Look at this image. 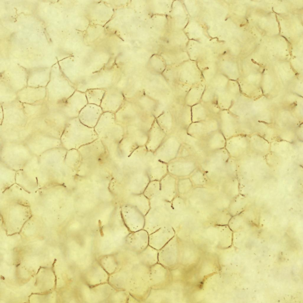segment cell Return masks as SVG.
<instances>
[{"label": "cell", "mask_w": 303, "mask_h": 303, "mask_svg": "<svg viewBox=\"0 0 303 303\" xmlns=\"http://www.w3.org/2000/svg\"><path fill=\"white\" fill-rule=\"evenodd\" d=\"M175 232L170 225L164 226L149 235V245L159 250L175 236Z\"/></svg>", "instance_id": "4"}, {"label": "cell", "mask_w": 303, "mask_h": 303, "mask_svg": "<svg viewBox=\"0 0 303 303\" xmlns=\"http://www.w3.org/2000/svg\"><path fill=\"white\" fill-rule=\"evenodd\" d=\"M138 261L149 267L158 262V250L148 245L137 255Z\"/></svg>", "instance_id": "10"}, {"label": "cell", "mask_w": 303, "mask_h": 303, "mask_svg": "<svg viewBox=\"0 0 303 303\" xmlns=\"http://www.w3.org/2000/svg\"><path fill=\"white\" fill-rule=\"evenodd\" d=\"M177 244L175 236L165 245L158 250V262L166 267L170 269L176 261Z\"/></svg>", "instance_id": "3"}, {"label": "cell", "mask_w": 303, "mask_h": 303, "mask_svg": "<svg viewBox=\"0 0 303 303\" xmlns=\"http://www.w3.org/2000/svg\"><path fill=\"white\" fill-rule=\"evenodd\" d=\"M105 90L100 106L103 112L115 114L120 107L117 90L112 87L109 88Z\"/></svg>", "instance_id": "8"}, {"label": "cell", "mask_w": 303, "mask_h": 303, "mask_svg": "<svg viewBox=\"0 0 303 303\" xmlns=\"http://www.w3.org/2000/svg\"><path fill=\"white\" fill-rule=\"evenodd\" d=\"M126 222L128 229L130 232L143 229L145 223L144 216L135 207L129 204L126 206Z\"/></svg>", "instance_id": "7"}, {"label": "cell", "mask_w": 303, "mask_h": 303, "mask_svg": "<svg viewBox=\"0 0 303 303\" xmlns=\"http://www.w3.org/2000/svg\"><path fill=\"white\" fill-rule=\"evenodd\" d=\"M133 264L129 283L132 296L141 299L148 293L151 288L149 279L150 267L139 262Z\"/></svg>", "instance_id": "2"}, {"label": "cell", "mask_w": 303, "mask_h": 303, "mask_svg": "<svg viewBox=\"0 0 303 303\" xmlns=\"http://www.w3.org/2000/svg\"><path fill=\"white\" fill-rule=\"evenodd\" d=\"M150 283L152 289H159L166 286L170 277L168 268L157 263L150 267Z\"/></svg>", "instance_id": "5"}, {"label": "cell", "mask_w": 303, "mask_h": 303, "mask_svg": "<svg viewBox=\"0 0 303 303\" xmlns=\"http://www.w3.org/2000/svg\"><path fill=\"white\" fill-rule=\"evenodd\" d=\"M149 234L144 229L130 232L127 236L126 242L131 252L137 255L149 245Z\"/></svg>", "instance_id": "6"}, {"label": "cell", "mask_w": 303, "mask_h": 303, "mask_svg": "<svg viewBox=\"0 0 303 303\" xmlns=\"http://www.w3.org/2000/svg\"><path fill=\"white\" fill-rule=\"evenodd\" d=\"M105 91V89L100 88L87 90L85 93L88 104L100 106Z\"/></svg>", "instance_id": "13"}, {"label": "cell", "mask_w": 303, "mask_h": 303, "mask_svg": "<svg viewBox=\"0 0 303 303\" xmlns=\"http://www.w3.org/2000/svg\"><path fill=\"white\" fill-rule=\"evenodd\" d=\"M172 210L171 202L166 201L151 208L144 216L143 229L149 235L164 226L170 225Z\"/></svg>", "instance_id": "1"}, {"label": "cell", "mask_w": 303, "mask_h": 303, "mask_svg": "<svg viewBox=\"0 0 303 303\" xmlns=\"http://www.w3.org/2000/svg\"><path fill=\"white\" fill-rule=\"evenodd\" d=\"M128 199V204L136 207L144 216L151 208L149 200L143 193L131 194Z\"/></svg>", "instance_id": "11"}, {"label": "cell", "mask_w": 303, "mask_h": 303, "mask_svg": "<svg viewBox=\"0 0 303 303\" xmlns=\"http://www.w3.org/2000/svg\"><path fill=\"white\" fill-rule=\"evenodd\" d=\"M103 112L100 106L88 104L81 111L78 117L80 121L86 118L96 120H99Z\"/></svg>", "instance_id": "12"}, {"label": "cell", "mask_w": 303, "mask_h": 303, "mask_svg": "<svg viewBox=\"0 0 303 303\" xmlns=\"http://www.w3.org/2000/svg\"><path fill=\"white\" fill-rule=\"evenodd\" d=\"M70 107L73 117L78 116L82 109L88 104L85 92L75 90L71 95Z\"/></svg>", "instance_id": "9"}, {"label": "cell", "mask_w": 303, "mask_h": 303, "mask_svg": "<svg viewBox=\"0 0 303 303\" xmlns=\"http://www.w3.org/2000/svg\"><path fill=\"white\" fill-rule=\"evenodd\" d=\"M160 184L157 183H152L147 186L144 191V195L149 200L160 191Z\"/></svg>", "instance_id": "14"}]
</instances>
